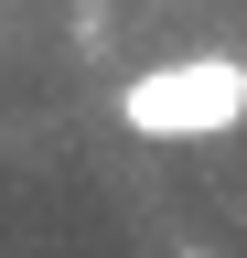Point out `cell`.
<instances>
[{
    "label": "cell",
    "instance_id": "6da1fadb",
    "mask_svg": "<svg viewBox=\"0 0 247 258\" xmlns=\"http://www.w3.org/2000/svg\"><path fill=\"white\" fill-rule=\"evenodd\" d=\"M118 118L140 140H226V129H247V64L236 54H172V64L118 86Z\"/></svg>",
    "mask_w": 247,
    "mask_h": 258
},
{
    "label": "cell",
    "instance_id": "7a4b0ae2",
    "mask_svg": "<svg viewBox=\"0 0 247 258\" xmlns=\"http://www.w3.org/2000/svg\"><path fill=\"white\" fill-rule=\"evenodd\" d=\"M172 258H204V247H172Z\"/></svg>",
    "mask_w": 247,
    "mask_h": 258
}]
</instances>
